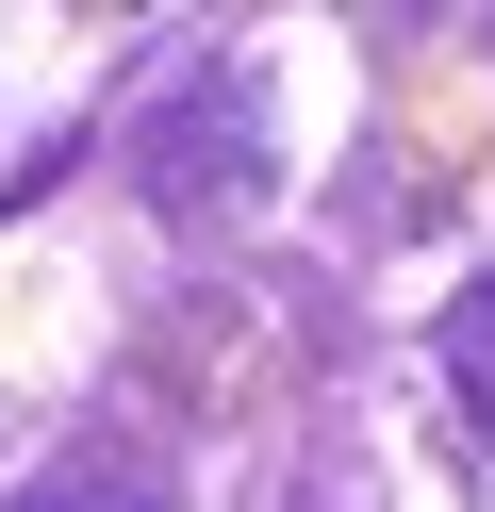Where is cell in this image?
<instances>
[{
    "mask_svg": "<svg viewBox=\"0 0 495 512\" xmlns=\"http://www.w3.org/2000/svg\"><path fill=\"white\" fill-rule=\"evenodd\" d=\"M446 397H462V413L495 430V265H479V281L446 298Z\"/></svg>",
    "mask_w": 495,
    "mask_h": 512,
    "instance_id": "cell-1",
    "label": "cell"
},
{
    "mask_svg": "<svg viewBox=\"0 0 495 512\" xmlns=\"http://www.w3.org/2000/svg\"><path fill=\"white\" fill-rule=\"evenodd\" d=\"M0 512H165V496L116 479V463H66V479H33V496H0Z\"/></svg>",
    "mask_w": 495,
    "mask_h": 512,
    "instance_id": "cell-2",
    "label": "cell"
}]
</instances>
